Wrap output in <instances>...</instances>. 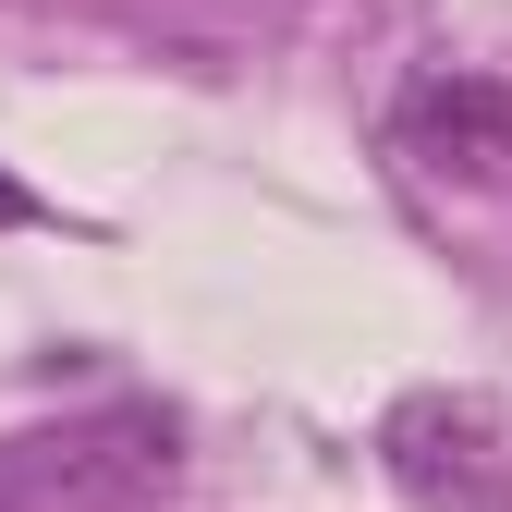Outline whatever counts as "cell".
Segmentation results:
<instances>
[{
    "mask_svg": "<svg viewBox=\"0 0 512 512\" xmlns=\"http://www.w3.org/2000/svg\"><path fill=\"white\" fill-rule=\"evenodd\" d=\"M25 220H37V196H25L13 171H0V232H25Z\"/></svg>",
    "mask_w": 512,
    "mask_h": 512,
    "instance_id": "4",
    "label": "cell"
},
{
    "mask_svg": "<svg viewBox=\"0 0 512 512\" xmlns=\"http://www.w3.org/2000/svg\"><path fill=\"white\" fill-rule=\"evenodd\" d=\"M391 476L439 512H512V476H500V439L476 403H403L391 415Z\"/></svg>",
    "mask_w": 512,
    "mask_h": 512,
    "instance_id": "3",
    "label": "cell"
},
{
    "mask_svg": "<svg viewBox=\"0 0 512 512\" xmlns=\"http://www.w3.org/2000/svg\"><path fill=\"white\" fill-rule=\"evenodd\" d=\"M183 476V427L159 403H98L0 439V512H147Z\"/></svg>",
    "mask_w": 512,
    "mask_h": 512,
    "instance_id": "1",
    "label": "cell"
},
{
    "mask_svg": "<svg viewBox=\"0 0 512 512\" xmlns=\"http://www.w3.org/2000/svg\"><path fill=\"white\" fill-rule=\"evenodd\" d=\"M391 147L439 183H512V86L500 74H427L403 110H391Z\"/></svg>",
    "mask_w": 512,
    "mask_h": 512,
    "instance_id": "2",
    "label": "cell"
}]
</instances>
